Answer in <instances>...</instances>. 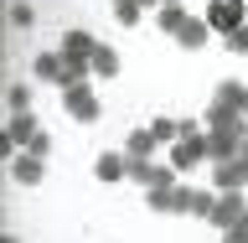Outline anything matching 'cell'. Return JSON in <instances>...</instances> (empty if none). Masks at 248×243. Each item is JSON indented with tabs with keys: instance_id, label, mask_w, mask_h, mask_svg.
I'll use <instances>...</instances> for the list:
<instances>
[{
	"instance_id": "cell-1",
	"label": "cell",
	"mask_w": 248,
	"mask_h": 243,
	"mask_svg": "<svg viewBox=\"0 0 248 243\" xmlns=\"http://www.w3.org/2000/svg\"><path fill=\"white\" fill-rule=\"evenodd\" d=\"M93 47H98V36H88V31H67L62 36V62H67V83H88V73H93ZM62 83V88H67Z\"/></svg>"
},
{
	"instance_id": "cell-2",
	"label": "cell",
	"mask_w": 248,
	"mask_h": 243,
	"mask_svg": "<svg viewBox=\"0 0 248 243\" xmlns=\"http://www.w3.org/2000/svg\"><path fill=\"white\" fill-rule=\"evenodd\" d=\"M212 186L217 192H248V155L232 150L228 161H212Z\"/></svg>"
},
{
	"instance_id": "cell-3",
	"label": "cell",
	"mask_w": 248,
	"mask_h": 243,
	"mask_svg": "<svg viewBox=\"0 0 248 243\" xmlns=\"http://www.w3.org/2000/svg\"><path fill=\"white\" fill-rule=\"evenodd\" d=\"M62 109H67L78 124H98V114H104L88 83H67V88H62Z\"/></svg>"
},
{
	"instance_id": "cell-4",
	"label": "cell",
	"mask_w": 248,
	"mask_h": 243,
	"mask_svg": "<svg viewBox=\"0 0 248 243\" xmlns=\"http://www.w3.org/2000/svg\"><path fill=\"white\" fill-rule=\"evenodd\" d=\"M243 212H248V192H217L212 217H207V223H212L217 233H228V228H232V223H238Z\"/></svg>"
},
{
	"instance_id": "cell-5",
	"label": "cell",
	"mask_w": 248,
	"mask_h": 243,
	"mask_svg": "<svg viewBox=\"0 0 248 243\" xmlns=\"http://www.w3.org/2000/svg\"><path fill=\"white\" fill-rule=\"evenodd\" d=\"M243 16H248V0H207V26L222 31V36L232 26H243Z\"/></svg>"
},
{
	"instance_id": "cell-6",
	"label": "cell",
	"mask_w": 248,
	"mask_h": 243,
	"mask_svg": "<svg viewBox=\"0 0 248 243\" xmlns=\"http://www.w3.org/2000/svg\"><path fill=\"white\" fill-rule=\"evenodd\" d=\"M129 181L140 186H176V166H160V161H129Z\"/></svg>"
},
{
	"instance_id": "cell-7",
	"label": "cell",
	"mask_w": 248,
	"mask_h": 243,
	"mask_svg": "<svg viewBox=\"0 0 248 243\" xmlns=\"http://www.w3.org/2000/svg\"><path fill=\"white\" fill-rule=\"evenodd\" d=\"M93 176L104 186H119V181H129V155L124 150H104L98 161H93Z\"/></svg>"
},
{
	"instance_id": "cell-8",
	"label": "cell",
	"mask_w": 248,
	"mask_h": 243,
	"mask_svg": "<svg viewBox=\"0 0 248 243\" xmlns=\"http://www.w3.org/2000/svg\"><path fill=\"white\" fill-rule=\"evenodd\" d=\"M207 155H202V130L197 135H181V140H170V166L176 171H197Z\"/></svg>"
},
{
	"instance_id": "cell-9",
	"label": "cell",
	"mask_w": 248,
	"mask_h": 243,
	"mask_svg": "<svg viewBox=\"0 0 248 243\" xmlns=\"http://www.w3.org/2000/svg\"><path fill=\"white\" fill-rule=\"evenodd\" d=\"M202 124H207V130H228V135H238V130H243L248 124V114L243 109H228V104H207V114H202Z\"/></svg>"
},
{
	"instance_id": "cell-10",
	"label": "cell",
	"mask_w": 248,
	"mask_h": 243,
	"mask_svg": "<svg viewBox=\"0 0 248 243\" xmlns=\"http://www.w3.org/2000/svg\"><path fill=\"white\" fill-rule=\"evenodd\" d=\"M11 176H16L21 186H42V176H46V155H36V150L11 155Z\"/></svg>"
},
{
	"instance_id": "cell-11",
	"label": "cell",
	"mask_w": 248,
	"mask_h": 243,
	"mask_svg": "<svg viewBox=\"0 0 248 243\" xmlns=\"http://www.w3.org/2000/svg\"><path fill=\"white\" fill-rule=\"evenodd\" d=\"M207 36H212V26H207V16H186L181 21V31H176V47H181V52H202V47H207Z\"/></svg>"
},
{
	"instance_id": "cell-12",
	"label": "cell",
	"mask_w": 248,
	"mask_h": 243,
	"mask_svg": "<svg viewBox=\"0 0 248 243\" xmlns=\"http://www.w3.org/2000/svg\"><path fill=\"white\" fill-rule=\"evenodd\" d=\"M232 150H238V140H232L228 130H202V155H207V161H228Z\"/></svg>"
},
{
	"instance_id": "cell-13",
	"label": "cell",
	"mask_w": 248,
	"mask_h": 243,
	"mask_svg": "<svg viewBox=\"0 0 248 243\" xmlns=\"http://www.w3.org/2000/svg\"><path fill=\"white\" fill-rule=\"evenodd\" d=\"M36 78L42 83H67V62H62V52H36Z\"/></svg>"
},
{
	"instance_id": "cell-14",
	"label": "cell",
	"mask_w": 248,
	"mask_h": 243,
	"mask_svg": "<svg viewBox=\"0 0 248 243\" xmlns=\"http://www.w3.org/2000/svg\"><path fill=\"white\" fill-rule=\"evenodd\" d=\"M5 135H11L16 145H31V140L42 135V124H36V114H31V109H21V114H11V130H5Z\"/></svg>"
},
{
	"instance_id": "cell-15",
	"label": "cell",
	"mask_w": 248,
	"mask_h": 243,
	"mask_svg": "<svg viewBox=\"0 0 248 243\" xmlns=\"http://www.w3.org/2000/svg\"><path fill=\"white\" fill-rule=\"evenodd\" d=\"M155 145H160V140H155L150 130H129V140H124V155H129V161H150Z\"/></svg>"
},
{
	"instance_id": "cell-16",
	"label": "cell",
	"mask_w": 248,
	"mask_h": 243,
	"mask_svg": "<svg viewBox=\"0 0 248 243\" xmlns=\"http://www.w3.org/2000/svg\"><path fill=\"white\" fill-rule=\"evenodd\" d=\"M212 98H217V104H228V109H243V104H248V83H238V78H222V83L212 88Z\"/></svg>"
},
{
	"instance_id": "cell-17",
	"label": "cell",
	"mask_w": 248,
	"mask_h": 243,
	"mask_svg": "<svg viewBox=\"0 0 248 243\" xmlns=\"http://www.w3.org/2000/svg\"><path fill=\"white\" fill-rule=\"evenodd\" d=\"M119 73V52H114V47H93V78H114Z\"/></svg>"
},
{
	"instance_id": "cell-18",
	"label": "cell",
	"mask_w": 248,
	"mask_h": 243,
	"mask_svg": "<svg viewBox=\"0 0 248 243\" xmlns=\"http://www.w3.org/2000/svg\"><path fill=\"white\" fill-rule=\"evenodd\" d=\"M191 192H197V186H170V192H166V212L191 217Z\"/></svg>"
},
{
	"instance_id": "cell-19",
	"label": "cell",
	"mask_w": 248,
	"mask_h": 243,
	"mask_svg": "<svg viewBox=\"0 0 248 243\" xmlns=\"http://www.w3.org/2000/svg\"><path fill=\"white\" fill-rule=\"evenodd\" d=\"M212 202H217V186L212 181L197 186V192H191V217H212Z\"/></svg>"
},
{
	"instance_id": "cell-20",
	"label": "cell",
	"mask_w": 248,
	"mask_h": 243,
	"mask_svg": "<svg viewBox=\"0 0 248 243\" xmlns=\"http://www.w3.org/2000/svg\"><path fill=\"white\" fill-rule=\"evenodd\" d=\"M150 135L160 140V145H170V140H181V119H170V114H160V119H150Z\"/></svg>"
},
{
	"instance_id": "cell-21",
	"label": "cell",
	"mask_w": 248,
	"mask_h": 243,
	"mask_svg": "<svg viewBox=\"0 0 248 243\" xmlns=\"http://www.w3.org/2000/svg\"><path fill=\"white\" fill-rule=\"evenodd\" d=\"M108 11L119 26H140V0H108Z\"/></svg>"
},
{
	"instance_id": "cell-22",
	"label": "cell",
	"mask_w": 248,
	"mask_h": 243,
	"mask_svg": "<svg viewBox=\"0 0 248 243\" xmlns=\"http://www.w3.org/2000/svg\"><path fill=\"white\" fill-rule=\"evenodd\" d=\"M155 21H160V31H166V36H176V31H181V21H186V11H181V5H160V16H155Z\"/></svg>"
},
{
	"instance_id": "cell-23",
	"label": "cell",
	"mask_w": 248,
	"mask_h": 243,
	"mask_svg": "<svg viewBox=\"0 0 248 243\" xmlns=\"http://www.w3.org/2000/svg\"><path fill=\"white\" fill-rule=\"evenodd\" d=\"M5 104H11V114L31 109V88H26V83H11V88H5Z\"/></svg>"
},
{
	"instance_id": "cell-24",
	"label": "cell",
	"mask_w": 248,
	"mask_h": 243,
	"mask_svg": "<svg viewBox=\"0 0 248 243\" xmlns=\"http://www.w3.org/2000/svg\"><path fill=\"white\" fill-rule=\"evenodd\" d=\"M228 52H232V57H248V21L228 31Z\"/></svg>"
},
{
	"instance_id": "cell-25",
	"label": "cell",
	"mask_w": 248,
	"mask_h": 243,
	"mask_svg": "<svg viewBox=\"0 0 248 243\" xmlns=\"http://www.w3.org/2000/svg\"><path fill=\"white\" fill-rule=\"evenodd\" d=\"M31 21H36L31 5H11V26H31Z\"/></svg>"
},
{
	"instance_id": "cell-26",
	"label": "cell",
	"mask_w": 248,
	"mask_h": 243,
	"mask_svg": "<svg viewBox=\"0 0 248 243\" xmlns=\"http://www.w3.org/2000/svg\"><path fill=\"white\" fill-rule=\"evenodd\" d=\"M26 150H36V155H52V135H46V130H42V135H36V140H31V145H26Z\"/></svg>"
},
{
	"instance_id": "cell-27",
	"label": "cell",
	"mask_w": 248,
	"mask_h": 243,
	"mask_svg": "<svg viewBox=\"0 0 248 243\" xmlns=\"http://www.w3.org/2000/svg\"><path fill=\"white\" fill-rule=\"evenodd\" d=\"M140 5H160V0H140Z\"/></svg>"
},
{
	"instance_id": "cell-28",
	"label": "cell",
	"mask_w": 248,
	"mask_h": 243,
	"mask_svg": "<svg viewBox=\"0 0 248 243\" xmlns=\"http://www.w3.org/2000/svg\"><path fill=\"white\" fill-rule=\"evenodd\" d=\"M243 114H248V104H243Z\"/></svg>"
}]
</instances>
